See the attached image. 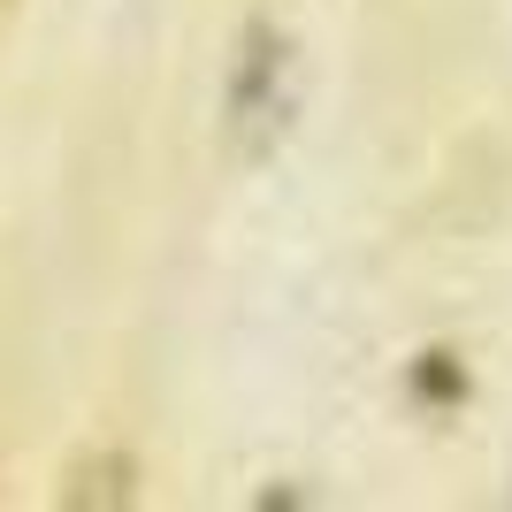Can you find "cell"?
<instances>
[{"mask_svg": "<svg viewBox=\"0 0 512 512\" xmlns=\"http://www.w3.org/2000/svg\"><path fill=\"white\" fill-rule=\"evenodd\" d=\"M62 505H130V451H92L62 482Z\"/></svg>", "mask_w": 512, "mask_h": 512, "instance_id": "6da1fadb", "label": "cell"}, {"mask_svg": "<svg viewBox=\"0 0 512 512\" xmlns=\"http://www.w3.org/2000/svg\"><path fill=\"white\" fill-rule=\"evenodd\" d=\"M8 8H16V0H0V16H8Z\"/></svg>", "mask_w": 512, "mask_h": 512, "instance_id": "7a4b0ae2", "label": "cell"}]
</instances>
